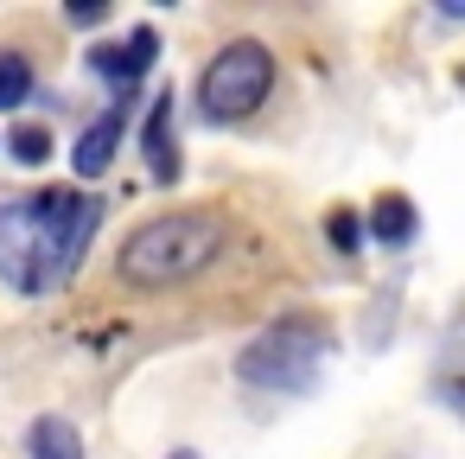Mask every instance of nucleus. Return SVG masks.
<instances>
[{
  "instance_id": "f03ea898",
  "label": "nucleus",
  "mask_w": 465,
  "mask_h": 459,
  "mask_svg": "<svg viewBox=\"0 0 465 459\" xmlns=\"http://www.w3.org/2000/svg\"><path fill=\"white\" fill-rule=\"evenodd\" d=\"M223 249V217L217 211H160L141 230H128L115 274L128 287H179L192 274H204Z\"/></svg>"
},
{
  "instance_id": "1a4fd4ad",
  "label": "nucleus",
  "mask_w": 465,
  "mask_h": 459,
  "mask_svg": "<svg viewBox=\"0 0 465 459\" xmlns=\"http://www.w3.org/2000/svg\"><path fill=\"white\" fill-rule=\"evenodd\" d=\"M370 236H376V243H389V249H401V243L414 236V205H408L401 192L376 198V211H370Z\"/></svg>"
},
{
  "instance_id": "6e6552de",
  "label": "nucleus",
  "mask_w": 465,
  "mask_h": 459,
  "mask_svg": "<svg viewBox=\"0 0 465 459\" xmlns=\"http://www.w3.org/2000/svg\"><path fill=\"white\" fill-rule=\"evenodd\" d=\"M26 446H33V459H84V440H77V427H71L64 414H45V421H33Z\"/></svg>"
},
{
  "instance_id": "20e7f679",
  "label": "nucleus",
  "mask_w": 465,
  "mask_h": 459,
  "mask_svg": "<svg viewBox=\"0 0 465 459\" xmlns=\"http://www.w3.org/2000/svg\"><path fill=\"white\" fill-rule=\"evenodd\" d=\"M325 351H331L325 325H306V319H281V325H268L262 338H249V344H242V357H236V376H242L249 389L300 395V389H306V383L319 376Z\"/></svg>"
},
{
  "instance_id": "f257e3e1",
  "label": "nucleus",
  "mask_w": 465,
  "mask_h": 459,
  "mask_svg": "<svg viewBox=\"0 0 465 459\" xmlns=\"http://www.w3.org/2000/svg\"><path fill=\"white\" fill-rule=\"evenodd\" d=\"M84 217V192L52 185V192H26L14 205H0V281L14 294H52L77 274L71 255V230Z\"/></svg>"
},
{
  "instance_id": "39448f33",
  "label": "nucleus",
  "mask_w": 465,
  "mask_h": 459,
  "mask_svg": "<svg viewBox=\"0 0 465 459\" xmlns=\"http://www.w3.org/2000/svg\"><path fill=\"white\" fill-rule=\"evenodd\" d=\"M153 58H160V33H153V26H134L122 45H96V52H90V71L109 77L115 90H134V84L153 71Z\"/></svg>"
},
{
  "instance_id": "9b49d317",
  "label": "nucleus",
  "mask_w": 465,
  "mask_h": 459,
  "mask_svg": "<svg viewBox=\"0 0 465 459\" xmlns=\"http://www.w3.org/2000/svg\"><path fill=\"white\" fill-rule=\"evenodd\" d=\"M7 154H14L20 166H45V160H52V128H45V122H20V128L7 135Z\"/></svg>"
},
{
  "instance_id": "f8f14e48",
  "label": "nucleus",
  "mask_w": 465,
  "mask_h": 459,
  "mask_svg": "<svg viewBox=\"0 0 465 459\" xmlns=\"http://www.w3.org/2000/svg\"><path fill=\"white\" fill-rule=\"evenodd\" d=\"M325 236H331L344 255H357V249H363V236H370V224H363L357 211H331V217H325Z\"/></svg>"
},
{
  "instance_id": "4468645a",
  "label": "nucleus",
  "mask_w": 465,
  "mask_h": 459,
  "mask_svg": "<svg viewBox=\"0 0 465 459\" xmlns=\"http://www.w3.org/2000/svg\"><path fill=\"white\" fill-rule=\"evenodd\" d=\"M173 459H198V453H185V446H179V453H173Z\"/></svg>"
},
{
  "instance_id": "ddd939ff",
  "label": "nucleus",
  "mask_w": 465,
  "mask_h": 459,
  "mask_svg": "<svg viewBox=\"0 0 465 459\" xmlns=\"http://www.w3.org/2000/svg\"><path fill=\"white\" fill-rule=\"evenodd\" d=\"M71 20H77V26H96V20H109V7H103V0H77Z\"/></svg>"
},
{
  "instance_id": "423d86ee",
  "label": "nucleus",
  "mask_w": 465,
  "mask_h": 459,
  "mask_svg": "<svg viewBox=\"0 0 465 459\" xmlns=\"http://www.w3.org/2000/svg\"><path fill=\"white\" fill-rule=\"evenodd\" d=\"M141 154H147V173H153V185H179L185 160H179V135H173V90H160V96H153V109H147V128H141Z\"/></svg>"
},
{
  "instance_id": "9d476101",
  "label": "nucleus",
  "mask_w": 465,
  "mask_h": 459,
  "mask_svg": "<svg viewBox=\"0 0 465 459\" xmlns=\"http://www.w3.org/2000/svg\"><path fill=\"white\" fill-rule=\"evenodd\" d=\"M33 96V65L26 52H0V109H20Z\"/></svg>"
},
{
  "instance_id": "0eeeda50",
  "label": "nucleus",
  "mask_w": 465,
  "mask_h": 459,
  "mask_svg": "<svg viewBox=\"0 0 465 459\" xmlns=\"http://www.w3.org/2000/svg\"><path fill=\"white\" fill-rule=\"evenodd\" d=\"M122 128H128V103H109V115L84 128V141H77V154H71L77 179H103V173H109V160H115V147H122Z\"/></svg>"
},
{
  "instance_id": "7ed1b4c3",
  "label": "nucleus",
  "mask_w": 465,
  "mask_h": 459,
  "mask_svg": "<svg viewBox=\"0 0 465 459\" xmlns=\"http://www.w3.org/2000/svg\"><path fill=\"white\" fill-rule=\"evenodd\" d=\"M274 90V52L262 39H230L204 71H198V115L230 128L242 115H255Z\"/></svg>"
}]
</instances>
